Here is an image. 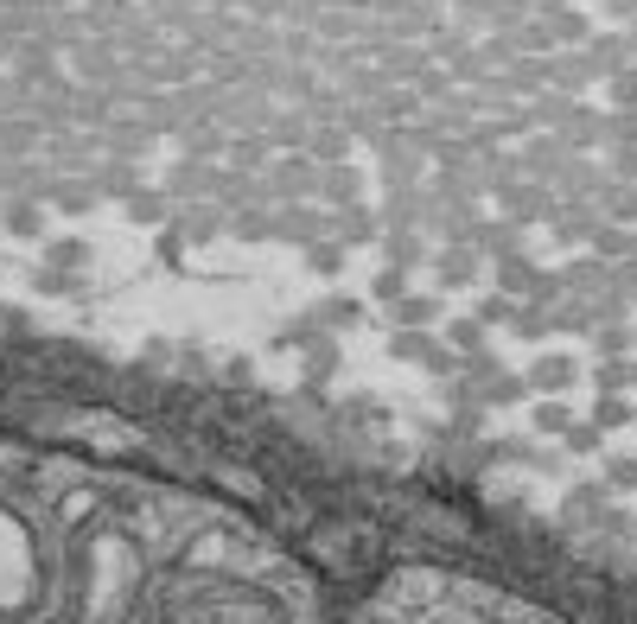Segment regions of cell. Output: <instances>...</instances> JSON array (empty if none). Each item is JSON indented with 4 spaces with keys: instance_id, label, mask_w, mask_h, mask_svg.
<instances>
[{
    "instance_id": "1",
    "label": "cell",
    "mask_w": 637,
    "mask_h": 624,
    "mask_svg": "<svg viewBox=\"0 0 637 624\" xmlns=\"http://www.w3.org/2000/svg\"><path fill=\"white\" fill-rule=\"evenodd\" d=\"M344 624H567L561 612L459 567H402L370 586Z\"/></svg>"
}]
</instances>
